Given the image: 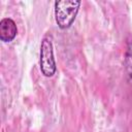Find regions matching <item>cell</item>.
I'll list each match as a JSON object with an SVG mask.
<instances>
[{"label": "cell", "instance_id": "cell-3", "mask_svg": "<svg viewBox=\"0 0 132 132\" xmlns=\"http://www.w3.org/2000/svg\"><path fill=\"white\" fill-rule=\"evenodd\" d=\"M18 28L14 21L10 18H4L0 22V39L3 42H10L14 39Z\"/></svg>", "mask_w": 132, "mask_h": 132}, {"label": "cell", "instance_id": "cell-2", "mask_svg": "<svg viewBox=\"0 0 132 132\" xmlns=\"http://www.w3.org/2000/svg\"><path fill=\"white\" fill-rule=\"evenodd\" d=\"M40 70L46 77H52L57 70V65L54 57V46L52 36L46 35L43 37L40 45Z\"/></svg>", "mask_w": 132, "mask_h": 132}, {"label": "cell", "instance_id": "cell-1", "mask_svg": "<svg viewBox=\"0 0 132 132\" xmlns=\"http://www.w3.org/2000/svg\"><path fill=\"white\" fill-rule=\"evenodd\" d=\"M80 4V1L74 0H60L55 2V19L59 28L67 29L73 24Z\"/></svg>", "mask_w": 132, "mask_h": 132}, {"label": "cell", "instance_id": "cell-4", "mask_svg": "<svg viewBox=\"0 0 132 132\" xmlns=\"http://www.w3.org/2000/svg\"><path fill=\"white\" fill-rule=\"evenodd\" d=\"M124 65L126 70V75L128 78V81L132 86V38H129L127 41L126 46V53L124 58Z\"/></svg>", "mask_w": 132, "mask_h": 132}]
</instances>
